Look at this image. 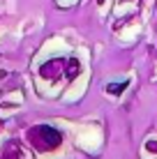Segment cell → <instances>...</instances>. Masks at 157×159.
I'll list each match as a JSON object with an SVG mask.
<instances>
[{
  "label": "cell",
  "mask_w": 157,
  "mask_h": 159,
  "mask_svg": "<svg viewBox=\"0 0 157 159\" xmlns=\"http://www.w3.org/2000/svg\"><path fill=\"white\" fill-rule=\"evenodd\" d=\"M30 141L35 143L39 150H53L62 143V134L58 129L48 127V125H39V127H32L30 129Z\"/></svg>",
  "instance_id": "1"
},
{
  "label": "cell",
  "mask_w": 157,
  "mask_h": 159,
  "mask_svg": "<svg viewBox=\"0 0 157 159\" xmlns=\"http://www.w3.org/2000/svg\"><path fill=\"white\" fill-rule=\"evenodd\" d=\"M65 62L67 60H60V58H56V60H48V62L42 65V69H39V74L44 76V79H56L58 74L65 69Z\"/></svg>",
  "instance_id": "2"
},
{
  "label": "cell",
  "mask_w": 157,
  "mask_h": 159,
  "mask_svg": "<svg viewBox=\"0 0 157 159\" xmlns=\"http://www.w3.org/2000/svg\"><path fill=\"white\" fill-rule=\"evenodd\" d=\"M79 72H81V62H79V60H67V62H65V74H67L69 81L76 79Z\"/></svg>",
  "instance_id": "3"
},
{
  "label": "cell",
  "mask_w": 157,
  "mask_h": 159,
  "mask_svg": "<svg viewBox=\"0 0 157 159\" xmlns=\"http://www.w3.org/2000/svg\"><path fill=\"white\" fill-rule=\"evenodd\" d=\"M125 88H127V81H122V83H109L106 85V92H109V95H120Z\"/></svg>",
  "instance_id": "4"
},
{
  "label": "cell",
  "mask_w": 157,
  "mask_h": 159,
  "mask_svg": "<svg viewBox=\"0 0 157 159\" xmlns=\"http://www.w3.org/2000/svg\"><path fill=\"white\" fill-rule=\"evenodd\" d=\"M145 148H148V150H155V152H157V143H153V141H148V145H145Z\"/></svg>",
  "instance_id": "5"
}]
</instances>
